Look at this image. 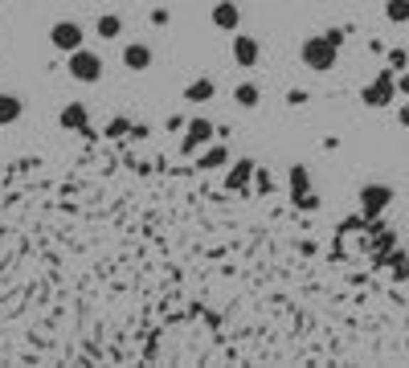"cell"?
<instances>
[{
  "label": "cell",
  "instance_id": "6da1fadb",
  "mask_svg": "<svg viewBox=\"0 0 409 368\" xmlns=\"http://www.w3.org/2000/svg\"><path fill=\"white\" fill-rule=\"evenodd\" d=\"M299 58H303V66L315 70V74H327V70H336V58H340V45L331 41V37H307L303 45H299Z\"/></svg>",
  "mask_w": 409,
  "mask_h": 368
},
{
  "label": "cell",
  "instance_id": "7a4b0ae2",
  "mask_svg": "<svg viewBox=\"0 0 409 368\" xmlns=\"http://www.w3.org/2000/svg\"><path fill=\"white\" fill-rule=\"evenodd\" d=\"M65 70H70V78H74V82H98V78H102V58H98L95 50H86V45H82V50H74V53H65Z\"/></svg>",
  "mask_w": 409,
  "mask_h": 368
},
{
  "label": "cell",
  "instance_id": "3957f363",
  "mask_svg": "<svg viewBox=\"0 0 409 368\" xmlns=\"http://www.w3.org/2000/svg\"><path fill=\"white\" fill-rule=\"evenodd\" d=\"M397 94H401V90H397V74H393V66H389V70H376V78L360 90V102H364V107H389Z\"/></svg>",
  "mask_w": 409,
  "mask_h": 368
},
{
  "label": "cell",
  "instance_id": "277c9868",
  "mask_svg": "<svg viewBox=\"0 0 409 368\" xmlns=\"http://www.w3.org/2000/svg\"><path fill=\"white\" fill-rule=\"evenodd\" d=\"M389 201H393V188L389 184H364L360 188V213L368 221H376L385 209H389Z\"/></svg>",
  "mask_w": 409,
  "mask_h": 368
},
{
  "label": "cell",
  "instance_id": "5b68a950",
  "mask_svg": "<svg viewBox=\"0 0 409 368\" xmlns=\"http://www.w3.org/2000/svg\"><path fill=\"white\" fill-rule=\"evenodd\" d=\"M82 25L78 21H58V25H49V45L53 50H62V53H74L82 50Z\"/></svg>",
  "mask_w": 409,
  "mask_h": 368
},
{
  "label": "cell",
  "instance_id": "8992f818",
  "mask_svg": "<svg viewBox=\"0 0 409 368\" xmlns=\"http://www.w3.org/2000/svg\"><path fill=\"white\" fill-rule=\"evenodd\" d=\"M201 144H213V123L205 115L188 119V127H184V144H180V151H196Z\"/></svg>",
  "mask_w": 409,
  "mask_h": 368
},
{
  "label": "cell",
  "instance_id": "52a82bcc",
  "mask_svg": "<svg viewBox=\"0 0 409 368\" xmlns=\"http://www.w3.org/2000/svg\"><path fill=\"white\" fill-rule=\"evenodd\" d=\"M152 62H156V53H152L147 41H131V45H123V66L127 70L144 74V70H152Z\"/></svg>",
  "mask_w": 409,
  "mask_h": 368
},
{
  "label": "cell",
  "instance_id": "ba28073f",
  "mask_svg": "<svg viewBox=\"0 0 409 368\" xmlns=\"http://www.w3.org/2000/svg\"><path fill=\"white\" fill-rule=\"evenodd\" d=\"M213 25H217V29H225V33H238V25H242V9H238L233 0L213 4Z\"/></svg>",
  "mask_w": 409,
  "mask_h": 368
},
{
  "label": "cell",
  "instance_id": "9c48e42d",
  "mask_svg": "<svg viewBox=\"0 0 409 368\" xmlns=\"http://www.w3.org/2000/svg\"><path fill=\"white\" fill-rule=\"evenodd\" d=\"M258 58H262V50H258V41H254V37H233V62H238V66L242 70H254L258 66Z\"/></svg>",
  "mask_w": 409,
  "mask_h": 368
},
{
  "label": "cell",
  "instance_id": "30bf717a",
  "mask_svg": "<svg viewBox=\"0 0 409 368\" xmlns=\"http://www.w3.org/2000/svg\"><path fill=\"white\" fill-rule=\"evenodd\" d=\"M21 115H25V99H21V94H9V90H0V127L16 123Z\"/></svg>",
  "mask_w": 409,
  "mask_h": 368
},
{
  "label": "cell",
  "instance_id": "8fae6325",
  "mask_svg": "<svg viewBox=\"0 0 409 368\" xmlns=\"http://www.w3.org/2000/svg\"><path fill=\"white\" fill-rule=\"evenodd\" d=\"M58 123H62L65 131H82V127H86V107H82V102H65Z\"/></svg>",
  "mask_w": 409,
  "mask_h": 368
},
{
  "label": "cell",
  "instance_id": "7c38bea8",
  "mask_svg": "<svg viewBox=\"0 0 409 368\" xmlns=\"http://www.w3.org/2000/svg\"><path fill=\"white\" fill-rule=\"evenodd\" d=\"M213 94H217L213 78H196V82H188V86H184V102H209Z\"/></svg>",
  "mask_w": 409,
  "mask_h": 368
},
{
  "label": "cell",
  "instance_id": "4fadbf2b",
  "mask_svg": "<svg viewBox=\"0 0 409 368\" xmlns=\"http://www.w3.org/2000/svg\"><path fill=\"white\" fill-rule=\"evenodd\" d=\"M233 102L242 107V111H254L262 102V90H258V82H242L238 90H233Z\"/></svg>",
  "mask_w": 409,
  "mask_h": 368
},
{
  "label": "cell",
  "instance_id": "5bb4252c",
  "mask_svg": "<svg viewBox=\"0 0 409 368\" xmlns=\"http://www.w3.org/2000/svg\"><path fill=\"white\" fill-rule=\"evenodd\" d=\"M250 176H254V160H242V164H233V172L225 176V188L229 193H238V188L250 184Z\"/></svg>",
  "mask_w": 409,
  "mask_h": 368
},
{
  "label": "cell",
  "instance_id": "9a60e30c",
  "mask_svg": "<svg viewBox=\"0 0 409 368\" xmlns=\"http://www.w3.org/2000/svg\"><path fill=\"white\" fill-rule=\"evenodd\" d=\"M95 33L102 37V41H115V37L123 33V21L115 17V13H102V17L95 21Z\"/></svg>",
  "mask_w": 409,
  "mask_h": 368
},
{
  "label": "cell",
  "instance_id": "2e32d148",
  "mask_svg": "<svg viewBox=\"0 0 409 368\" xmlns=\"http://www.w3.org/2000/svg\"><path fill=\"white\" fill-rule=\"evenodd\" d=\"M299 193H311V176L303 164H291V197H299Z\"/></svg>",
  "mask_w": 409,
  "mask_h": 368
},
{
  "label": "cell",
  "instance_id": "e0dca14e",
  "mask_svg": "<svg viewBox=\"0 0 409 368\" xmlns=\"http://www.w3.org/2000/svg\"><path fill=\"white\" fill-rule=\"evenodd\" d=\"M221 164H229V151L217 144V148H209L201 160H196V168H221Z\"/></svg>",
  "mask_w": 409,
  "mask_h": 368
},
{
  "label": "cell",
  "instance_id": "ac0fdd59",
  "mask_svg": "<svg viewBox=\"0 0 409 368\" xmlns=\"http://www.w3.org/2000/svg\"><path fill=\"white\" fill-rule=\"evenodd\" d=\"M385 17H389L393 25H405L409 21V0H389V4H385Z\"/></svg>",
  "mask_w": 409,
  "mask_h": 368
},
{
  "label": "cell",
  "instance_id": "d6986e66",
  "mask_svg": "<svg viewBox=\"0 0 409 368\" xmlns=\"http://www.w3.org/2000/svg\"><path fill=\"white\" fill-rule=\"evenodd\" d=\"M102 135H111V139H119V135H131V123H127V119H111Z\"/></svg>",
  "mask_w": 409,
  "mask_h": 368
},
{
  "label": "cell",
  "instance_id": "ffe728a7",
  "mask_svg": "<svg viewBox=\"0 0 409 368\" xmlns=\"http://www.w3.org/2000/svg\"><path fill=\"white\" fill-rule=\"evenodd\" d=\"M294 205H299V209H303V213H315V209H319V197H315V193H299V197H294Z\"/></svg>",
  "mask_w": 409,
  "mask_h": 368
},
{
  "label": "cell",
  "instance_id": "44dd1931",
  "mask_svg": "<svg viewBox=\"0 0 409 368\" xmlns=\"http://www.w3.org/2000/svg\"><path fill=\"white\" fill-rule=\"evenodd\" d=\"M389 66H393V70H405V53H401V50L389 53Z\"/></svg>",
  "mask_w": 409,
  "mask_h": 368
},
{
  "label": "cell",
  "instance_id": "7402d4cb",
  "mask_svg": "<svg viewBox=\"0 0 409 368\" xmlns=\"http://www.w3.org/2000/svg\"><path fill=\"white\" fill-rule=\"evenodd\" d=\"M397 90H401V94H409V70L401 74V78H397Z\"/></svg>",
  "mask_w": 409,
  "mask_h": 368
},
{
  "label": "cell",
  "instance_id": "603a6c76",
  "mask_svg": "<svg viewBox=\"0 0 409 368\" xmlns=\"http://www.w3.org/2000/svg\"><path fill=\"white\" fill-rule=\"evenodd\" d=\"M397 119H401V127H409V102H401V111H397Z\"/></svg>",
  "mask_w": 409,
  "mask_h": 368
}]
</instances>
